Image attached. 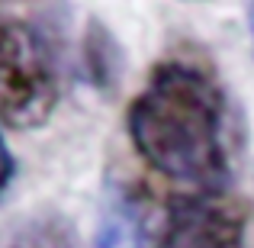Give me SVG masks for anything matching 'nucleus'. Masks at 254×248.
<instances>
[{
	"label": "nucleus",
	"mask_w": 254,
	"mask_h": 248,
	"mask_svg": "<svg viewBox=\"0 0 254 248\" xmlns=\"http://www.w3.org/2000/svg\"><path fill=\"white\" fill-rule=\"evenodd\" d=\"M132 149L151 171L187 190L229 187V103L219 81L190 58L151 68L126 113Z\"/></svg>",
	"instance_id": "nucleus-1"
},
{
	"label": "nucleus",
	"mask_w": 254,
	"mask_h": 248,
	"mask_svg": "<svg viewBox=\"0 0 254 248\" xmlns=\"http://www.w3.org/2000/svg\"><path fill=\"white\" fill-rule=\"evenodd\" d=\"M62 93L52 42L26 19H0V123L16 132L42 129Z\"/></svg>",
	"instance_id": "nucleus-2"
},
{
	"label": "nucleus",
	"mask_w": 254,
	"mask_h": 248,
	"mask_svg": "<svg viewBox=\"0 0 254 248\" xmlns=\"http://www.w3.org/2000/svg\"><path fill=\"white\" fill-rule=\"evenodd\" d=\"M161 248H245L248 206L229 190H184L168 203Z\"/></svg>",
	"instance_id": "nucleus-3"
},
{
	"label": "nucleus",
	"mask_w": 254,
	"mask_h": 248,
	"mask_svg": "<svg viewBox=\"0 0 254 248\" xmlns=\"http://www.w3.org/2000/svg\"><path fill=\"white\" fill-rule=\"evenodd\" d=\"M148 242L151 203L145 190L126 177H110L97 203L90 248H148Z\"/></svg>",
	"instance_id": "nucleus-4"
},
{
	"label": "nucleus",
	"mask_w": 254,
	"mask_h": 248,
	"mask_svg": "<svg viewBox=\"0 0 254 248\" xmlns=\"http://www.w3.org/2000/svg\"><path fill=\"white\" fill-rule=\"evenodd\" d=\"M0 248H77V232L62 210H29L0 226Z\"/></svg>",
	"instance_id": "nucleus-5"
},
{
	"label": "nucleus",
	"mask_w": 254,
	"mask_h": 248,
	"mask_svg": "<svg viewBox=\"0 0 254 248\" xmlns=\"http://www.w3.org/2000/svg\"><path fill=\"white\" fill-rule=\"evenodd\" d=\"M126 68V52L116 42L110 29H106L100 19L87 23V36H84V71L87 81L97 90H116L119 78Z\"/></svg>",
	"instance_id": "nucleus-6"
},
{
	"label": "nucleus",
	"mask_w": 254,
	"mask_h": 248,
	"mask_svg": "<svg viewBox=\"0 0 254 248\" xmlns=\"http://www.w3.org/2000/svg\"><path fill=\"white\" fill-rule=\"evenodd\" d=\"M13 174H16V162H13V152H10V145H6L3 132H0V197L6 193Z\"/></svg>",
	"instance_id": "nucleus-7"
},
{
	"label": "nucleus",
	"mask_w": 254,
	"mask_h": 248,
	"mask_svg": "<svg viewBox=\"0 0 254 248\" xmlns=\"http://www.w3.org/2000/svg\"><path fill=\"white\" fill-rule=\"evenodd\" d=\"M248 26H251V39H254V3L248 6Z\"/></svg>",
	"instance_id": "nucleus-8"
}]
</instances>
